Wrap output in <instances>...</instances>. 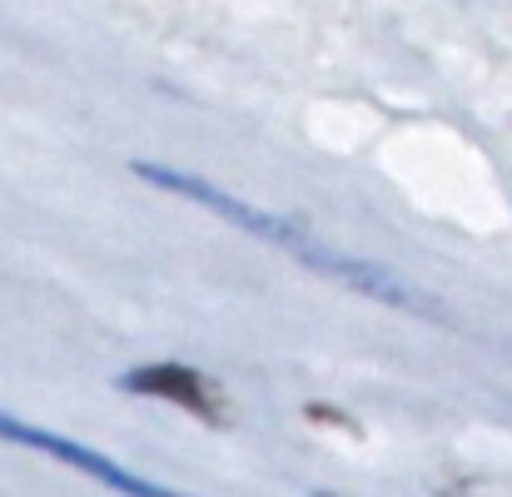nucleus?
I'll return each instance as SVG.
<instances>
[{
  "mask_svg": "<svg viewBox=\"0 0 512 497\" xmlns=\"http://www.w3.org/2000/svg\"><path fill=\"white\" fill-rule=\"evenodd\" d=\"M135 174H140L145 184H155V189H170L179 199H189V204H199V209L229 219L234 229H244V234H254V239H264V244L294 254L304 269L334 279V284L353 289V294H368V299H378V304H388V309H403V314L438 319V304L423 299V294H418L413 284H403L398 274H388V269H378V264H368V259L343 254L334 244H324L319 234H309L304 224H294V219H284V214H269V209H259V204H249V199H239V194H229V189H219L214 179L184 174V169H174V165H155V160H135Z\"/></svg>",
  "mask_w": 512,
  "mask_h": 497,
  "instance_id": "f257e3e1",
  "label": "nucleus"
},
{
  "mask_svg": "<svg viewBox=\"0 0 512 497\" xmlns=\"http://www.w3.org/2000/svg\"><path fill=\"white\" fill-rule=\"evenodd\" d=\"M0 443H15V448L45 453V458L65 463L70 473H80L85 483H100V488H110V493H130V497H165V493H170V488H160V483H145L140 473L120 468L115 458L95 453L90 443H75V438H65V433H50V428L20 423V418H10L5 408H0Z\"/></svg>",
  "mask_w": 512,
  "mask_h": 497,
  "instance_id": "f03ea898",
  "label": "nucleus"
},
{
  "mask_svg": "<svg viewBox=\"0 0 512 497\" xmlns=\"http://www.w3.org/2000/svg\"><path fill=\"white\" fill-rule=\"evenodd\" d=\"M115 388H120V393H135V398L174 403L179 413H189V418H199V423H209V428H229V418H234L224 388H219L214 378H204L199 368L174 363V358H165V363H140V368L120 373Z\"/></svg>",
  "mask_w": 512,
  "mask_h": 497,
  "instance_id": "7ed1b4c3",
  "label": "nucleus"
}]
</instances>
